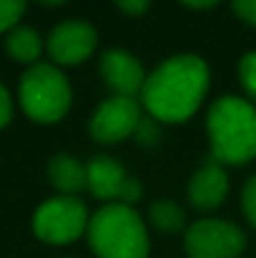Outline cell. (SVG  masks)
<instances>
[{"label": "cell", "mask_w": 256, "mask_h": 258, "mask_svg": "<svg viewBox=\"0 0 256 258\" xmlns=\"http://www.w3.org/2000/svg\"><path fill=\"white\" fill-rule=\"evenodd\" d=\"M209 84L211 73L202 57L193 52L172 54L148 73L141 100L150 118L166 125H177L198 113L200 104L207 98Z\"/></svg>", "instance_id": "6da1fadb"}, {"label": "cell", "mask_w": 256, "mask_h": 258, "mask_svg": "<svg viewBox=\"0 0 256 258\" xmlns=\"http://www.w3.org/2000/svg\"><path fill=\"white\" fill-rule=\"evenodd\" d=\"M207 134L213 161L247 165L256 159V104L236 95L218 98L207 113Z\"/></svg>", "instance_id": "7a4b0ae2"}, {"label": "cell", "mask_w": 256, "mask_h": 258, "mask_svg": "<svg viewBox=\"0 0 256 258\" xmlns=\"http://www.w3.org/2000/svg\"><path fill=\"white\" fill-rule=\"evenodd\" d=\"M89 245L98 258H148L150 236L134 206L104 204L91 215Z\"/></svg>", "instance_id": "3957f363"}, {"label": "cell", "mask_w": 256, "mask_h": 258, "mask_svg": "<svg viewBox=\"0 0 256 258\" xmlns=\"http://www.w3.org/2000/svg\"><path fill=\"white\" fill-rule=\"evenodd\" d=\"M21 109L30 120L41 125L59 122L73 104V89L68 77L52 63H34L18 84Z\"/></svg>", "instance_id": "277c9868"}, {"label": "cell", "mask_w": 256, "mask_h": 258, "mask_svg": "<svg viewBox=\"0 0 256 258\" xmlns=\"http://www.w3.org/2000/svg\"><path fill=\"white\" fill-rule=\"evenodd\" d=\"M91 215L80 197L57 195L45 200L32 215V231L45 245L63 247L86 236Z\"/></svg>", "instance_id": "5b68a950"}, {"label": "cell", "mask_w": 256, "mask_h": 258, "mask_svg": "<svg viewBox=\"0 0 256 258\" xmlns=\"http://www.w3.org/2000/svg\"><path fill=\"white\" fill-rule=\"evenodd\" d=\"M245 247V231L227 220H198L184 233V249L188 258H240Z\"/></svg>", "instance_id": "8992f818"}, {"label": "cell", "mask_w": 256, "mask_h": 258, "mask_svg": "<svg viewBox=\"0 0 256 258\" xmlns=\"http://www.w3.org/2000/svg\"><path fill=\"white\" fill-rule=\"evenodd\" d=\"M89 172V192L104 204L134 206L141 200V181L125 172L120 161L107 154H98L86 161Z\"/></svg>", "instance_id": "52a82bcc"}, {"label": "cell", "mask_w": 256, "mask_h": 258, "mask_svg": "<svg viewBox=\"0 0 256 258\" xmlns=\"http://www.w3.org/2000/svg\"><path fill=\"white\" fill-rule=\"evenodd\" d=\"M141 120H143V113L136 98L111 95L104 102H100L93 111L89 120V134L95 143L113 145V143L125 141L127 136H134Z\"/></svg>", "instance_id": "ba28073f"}, {"label": "cell", "mask_w": 256, "mask_h": 258, "mask_svg": "<svg viewBox=\"0 0 256 258\" xmlns=\"http://www.w3.org/2000/svg\"><path fill=\"white\" fill-rule=\"evenodd\" d=\"M98 32L86 21H63L45 36V52L54 66H77L93 54Z\"/></svg>", "instance_id": "9c48e42d"}, {"label": "cell", "mask_w": 256, "mask_h": 258, "mask_svg": "<svg viewBox=\"0 0 256 258\" xmlns=\"http://www.w3.org/2000/svg\"><path fill=\"white\" fill-rule=\"evenodd\" d=\"M98 68H100V77L113 91V95L136 98V95H141L145 80H148L143 63L122 48H113L102 52Z\"/></svg>", "instance_id": "30bf717a"}, {"label": "cell", "mask_w": 256, "mask_h": 258, "mask_svg": "<svg viewBox=\"0 0 256 258\" xmlns=\"http://www.w3.org/2000/svg\"><path fill=\"white\" fill-rule=\"evenodd\" d=\"M186 192H188V202L193 209L204 211V213L216 211L218 206L225 204L227 195H229V177H227L225 168L211 159L202 168L195 170Z\"/></svg>", "instance_id": "8fae6325"}, {"label": "cell", "mask_w": 256, "mask_h": 258, "mask_svg": "<svg viewBox=\"0 0 256 258\" xmlns=\"http://www.w3.org/2000/svg\"><path fill=\"white\" fill-rule=\"evenodd\" d=\"M48 179L61 195L77 197L82 190H89L86 163L71 154H57L48 163Z\"/></svg>", "instance_id": "7c38bea8"}, {"label": "cell", "mask_w": 256, "mask_h": 258, "mask_svg": "<svg viewBox=\"0 0 256 258\" xmlns=\"http://www.w3.org/2000/svg\"><path fill=\"white\" fill-rule=\"evenodd\" d=\"M5 48L7 54L18 63H32L34 66L36 59L41 57V50H43V41H41L39 32L32 30L27 25H18L5 39Z\"/></svg>", "instance_id": "4fadbf2b"}, {"label": "cell", "mask_w": 256, "mask_h": 258, "mask_svg": "<svg viewBox=\"0 0 256 258\" xmlns=\"http://www.w3.org/2000/svg\"><path fill=\"white\" fill-rule=\"evenodd\" d=\"M148 220L157 231L186 233V211L172 200H154L148 209Z\"/></svg>", "instance_id": "5bb4252c"}, {"label": "cell", "mask_w": 256, "mask_h": 258, "mask_svg": "<svg viewBox=\"0 0 256 258\" xmlns=\"http://www.w3.org/2000/svg\"><path fill=\"white\" fill-rule=\"evenodd\" d=\"M238 80L247 93V100L256 104V50L245 52L243 59L238 61Z\"/></svg>", "instance_id": "9a60e30c"}, {"label": "cell", "mask_w": 256, "mask_h": 258, "mask_svg": "<svg viewBox=\"0 0 256 258\" xmlns=\"http://www.w3.org/2000/svg\"><path fill=\"white\" fill-rule=\"evenodd\" d=\"M25 14V3L21 0H0V34L18 27V21Z\"/></svg>", "instance_id": "2e32d148"}, {"label": "cell", "mask_w": 256, "mask_h": 258, "mask_svg": "<svg viewBox=\"0 0 256 258\" xmlns=\"http://www.w3.org/2000/svg\"><path fill=\"white\" fill-rule=\"evenodd\" d=\"M240 204H243V213L247 222L256 229V174L249 177L243 186V195H240Z\"/></svg>", "instance_id": "e0dca14e"}, {"label": "cell", "mask_w": 256, "mask_h": 258, "mask_svg": "<svg viewBox=\"0 0 256 258\" xmlns=\"http://www.w3.org/2000/svg\"><path fill=\"white\" fill-rule=\"evenodd\" d=\"M159 136H161V129H159V122L154 120V118H143L139 129H136V134H134L139 145H143V147L154 145V143L159 141Z\"/></svg>", "instance_id": "ac0fdd59"}, {"label": "cell", "mask_w": 256, "mask_h": 258, "mask_svg": "<svg viewBox=\"0 0 256 258\" xmlns=\"http://www.w3.org/2000/svg\"><path fill=\"white\" fill-rule=\"evenodd\" d=\"M231 9H234V14L243 23L256 27V0H236V3L231 5Z\"/></svg>", "instance_id": "d6986e66"}, {"label": "cell", "mask_w": 256, "mask_h": 258, "mask_svg": "<svg viewBox=\"0 0 256 258\" xmlns=\"http://www.w3.org/2000/svg\"><path fill=\"white\" fill-rule=\"evenodd\" d=\"M116 7L120 9L125 16L139 18V16H143V14H148L150 3H145V0H120V3H116Z\"/></svg>", "instance_id": "ffe728a7"}, {"label": "cell", "mask_w": 256, "mask_h": 258, "mask_svg": "<svg viewBox=\"0 0 256 258\" xmlns=\"http://www.w3.org/2000/svg\"><path fill=\"white\" fill-rule=\"evenodd\" d=\"M12 98H9V91L5 89V84L0 82V129H5L12 120Z\"/></svg>", "instance_id": "44dd1931"}, {"label": "cell", "mask_w": 256, "mask_h": 258, "mask_svg": "<svg viewBox=\"0 0 256 258\" xmlns=\"http://www.w3.org/2000/svg\"><path fill=\"white\" fill-rule=\"evenodd\" d=\"M184 7L195 9V12H204V9H213L216 3H184Z\"/></svg>", "instance_id": "7402d4cb"}]
</instances>
